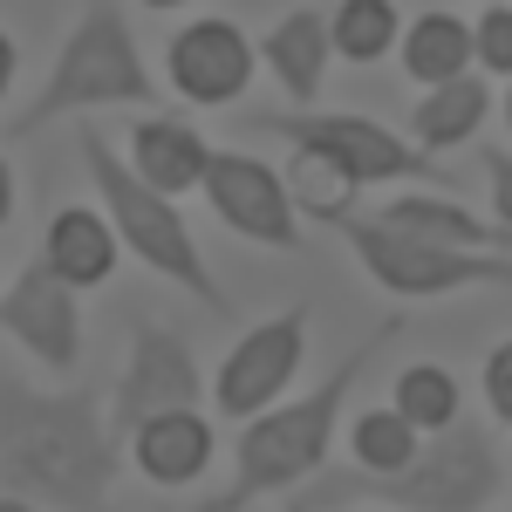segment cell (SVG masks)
<instances>
[{
	"label": "cell",
	"mask_w": 512,
	"mask_h": 512,
	"mask_svg": "<svg viewBox=\"0 0 512 512\" xmlns=\"http://www.w3.org/2000/svg\"><path fill=\"white\" fill-rule=\"evenodd\" d=\"M164 96V82L151 76V62H144V48L130 35V21H123L117 0H82L76 28L62 41V55L48 62V82L35 89V103L21 110V117L7 123V137H35L48 130L55 117H82V110H151Z\"/></svg>",
	"instance_id": "obj_4"
},
{
	"label": "cell",
	"mask_w": 512,
	"mask_h": 512,
	"mask_svg": "<svg viewBox=\"0 0 512 512\" xmlns=\"http://www.w3.org/2000/svg\"><path fill=\"white\" fill-rule=\"evenodd\" d=\"M123 444H130V465L151 478V485H192L212 465V417L198 403L192 410H158V417H144Z\"/></svg>",
	"instance_id": "obj_13"
},
{
	"label": "cell",
	"mask_w": 512,
	"mask_h": 512,
	"mask_svg": "<svg viewBox=\"0 0 512 512\" xmlns=\"http://www.w3.org/2000/svg\"><path fill=\"white\" fill-rule=\"evenodd\" d=\"M362 274L396 301H444L465 287H512V253H472V246H437V239L396 233L383 219H335Z\"/></svg>",
	"instance_id": "obj_7"
},
{
	"label": "cell",
	"mask_w": 512,
	"mask_h": 512,
	"mask_svg": "<svg viewBox=\"0 0 512 512\" xmlns=\"http://www.w3.org/2000/svg\"><path fill=\"white\" fill-rule=\"evenodd\" d=\"M396 55L417 82H451L472 69V21L451 14V7H424L417 21H403L396 35Z\"/></svg>",
	"instance_id": "obj_19"
},
{
	"label": "cell",
	"mask_w": 512,
	"mask_h": 512,
	"mask_svg": "<svg viewBox=\"0 0 512 512\" xmlns=\"http://www.w3.org/2000/svg\"><path fill=\"white\" fill-rule=\"evenodd\" d=\"M396 328H403L396 315L383 321V328H369L308 396H294V403L280 396V403H267V410H253V417L239 424V444H233V485H226L219 499H205L198 512H239V506H253V499H274V492L308 485V478L328 465V451H335L342 410H349V396H355V383H362V369H369V355L390 349Z\"/></svg>",
	"instance_id": "obj_2"
},
{
	"label": "cell",
	"mask_w": 512,
	"mask_h": 512,
	"mask_svg": "<svg viewBox=\"0 0 512 512\" xmlns=\"http://www.w3.org/2000/svg\"><path fill=\"white\" fill-rule=\"evenodd\" d=\"M472 62L485 76H512V0H492L472 21Z\"/></svg>",
	"instance_id": "obj_23"
},
{
	"label": "cell",
	"mask_w": 512,
	"mask_h": 512,
	"mask_svg": "<svg viewBox=\"0 0 512 512\" xmlns=\"http://www.w3.org/2000/svg\"><path fill=\"white\" fill-rule=\"evenodd\" d=\"M0 512H48V506H35V499H14V492H0Z\"/></svg>",
	"instance_id": "obj_28"
},
{
	"label": "cell",
	"mask_w": 512,
	"mask_h": 512,
	"mask_svg": "<svg viewBox=\"0 0 512 512\" xmlns=\"http://www.w3.org/2000/svg\"><path fill=\"white\" fill-rule=\"evenodd\" d=\"M0 335H14L21 349L48 369H76L82 362V301L76 287L55 274L48 260H28L21 274L0 287Z\"/></svg>",
	"instance_id": "obj_11"
},
{
	"label": "cell",
	"mask_w": 512,
	"mask_h": 512,
	"mask_svg": "<svg viewBox=\"0 0 512 512\" xmlns=\"http://www.w3.org/2000/svg\"><path fill=\"white\" fill-rule=\"evenodd\" d=\"M301 355H308V308H287V315L253 321V328L233 342V355L219 362V383H212L219 417H239V424H246L253 410L280 403L287 383H294V369H301Z\"/></svg>",
	"instance_id": "obj_10"
},
{
	"label": "cell",
	"mask_w": 512,
	"mask_h": 512,
	"mask_svg": "<svg viewBox=\"0 0 512 512\" xmlns=\"http://www.w3.org/2000/svg\"><path fill=\"white\" fill-rule=\"evenodd\" d=\"M485 410L499 424H512V342H499V349L485 355Z\"/></svg>",
	"instance_id": "obj_24"
},
{
	"label": "cell",
	"mask_w": 512,
	"mask_h": 512,
	"mask_svg": "<svg viewBox=\"0 0 512 512\" xmlns=\"http://www.w3.org/2000/svg\"><path fill=\"white\" fill-rule=\"evenodd\" d=\"M198 192L219 212V226H233L239 239L274 246V253L301 246V212H294V192H287V171H274V164L246 158V151H212Z\"/></svg>",
	"instance_id": "obj_8"
},
{
	"label": "cell",
	"mask_w": 512,
	"mask_h": 512,
	"mask_svg": "<svg viewBox=\"0 0 512 512\" xmlns=\"http://www.w3.org/2000/svg\"><path fill=\"white\" fill-rule=\"evenodd\" d=\"M328 14L315 7H294V14H280V28L260 41V62L274 69V82L287 89V103L294 110H308L321 96V82H328Z\"/></svg>",
	"instance_id": "obj_17"
},
{
	"label": "cell",
	"mask_w": 512,
	"mask_h": 512,
	"mask_svg": "<svg viewBox=\"0 0 512 512\" xmlns=\"http://www.w3.org/2000/svg\"><path fill=\"white\" fill-rule=\"evenodd\" d=\"M383 226L396 233H417V239H437V246H472V253H506L512 233L499 219H478L472 205H458L451 185H424V192H403L376 212Z\"/></svg>",
	"instance_id": "obj_14"
},
{
	"label": "cell",
	"mask_w": 512,
	"mask_h": 512,
	"mask_svg": "<svg viewBox=\"0 0 512 512\" xmlns=\"http://www.w3.org/2000/svg\"><path fill=\"white\" fill-rule=\"evenodd\" d=\"M253 41L246 28L233 21H219V14H205V21H185L171 48H164V76L171 89L192 103V110H219V103H239V89L253 82Z\"/></svg>",
	"instance_id": "obj_12"
},
{
	"label": "cell",
	"mask_w": 512,
	"mask_h": 512,
	"mask_svg": "<svg viewBox=\"0 0 512 512\" xmlns=\"http://www.w3.org/2000/svg\"><path fill=\"white\" fill-rule=\"evenodd\" d=\"M506 130H512V89H506Z\"/></svg>",
	"instance_id": "obj_30"
},
{
	"label": "cell",
	"mask_w": 512,
	"mask_h": 512,
	"mask_svg": "<svg viewBox=\"0 0 512 512\" xmlns=\"http://www.w3.org/2000/svg\"><path fill=\"white\" fill-rule=\"evenodd\" d=\"M14 69H21V48H14V35L0 28V96L14 89Z\"/></svg>",
	"instance_id": "obj_26"
},
{
	"label": "cell",
	"mask_w": 512,
	"mask_h": 512,
	"mask_svg": "<svg viewBox=\"0 0 512 512\" xmlns=\"http://www.w3.org/2000/svg\"><path fill=\"white\" fill-rule=\"evenodd\" d=\"M144 7H158V14H171V7H192V0H144Z\"/></svg>",
	"instance_id": "obj_29"
},
{
	"label": "cell",
	"mask_w": 512,
	"mask_h": 512,
	"mask_svg": "<svg viewBox=\"0 0 512 512\" xmlns=\"http://www.w3.org/2000/svg\"><path fill=\"white\" fill-rule=\"evenodd\" d=\"M485 103H492V89L465 69V76L451 82H431L424 96H417V110H410V144L417 151H458L465 137H478V123H485Z\"/></svg>",
	"instance_id": "obj_18"
},
{
	"label": "cell",
	"mask_w": 512,
	"mask_h": 512,
	"mask_svg": "<svg viewBox=\"0 0 512 512\" xmlns=\"http://www.w3.org/2000/svg\"><path fill=\"white\" fill-rule=\"evenodd\" d=\"M82 171H89V185H96V198H103V219L117 226L123 253H137L158 280L185 287L192 301H205V308H226V287L212 280L205 246L192 239L185 212H178V198L151 192V185H144V178L110 151V137H103V130H82Z\"/></svg>",
	"instance_id": "obj_5"
},
{
	"label": "cell",
	"mask_w": 512,
	"mask_h": 512,
	"mask_svg": "<svg viewBox=\"0 0 512 512\" xmlns=\"http://www.w3.org/2000/svg\"><path fill=\"white\" fill-rule=\"evenodd\" d=\"M253 130L287 137V151L321 158L355 192H369V185H451L431 151H417L410 137L383 130L376 117H355V110H315V103L308 110H260Z\"/></svg>",
	"instance_id": "obj_6"
},
{
	"label": "cell",
	"mask_w": 512,
	"mask_h": 512,
	"mask_svg": "<svg viewBox=\"0 0 512 512\" xmlns=\"http://www.w3.org/2000/svg\"><path fill=\"white\" fill-rule=\"evenodd\" d=\"M390 403L417 431H444L451 417H465V390H458V376H451L444 362H410V369L396 376Z\"/></svg>",
	"instance_id": "obj_21"
},
{
	"label": "cell",
	"mask_w": 512,
	"mask_h": 512,
	"mask_svg": "<svg viewBox=\"0 0 512 512\" xmlns=\"http://www.w3.org/2000/svg\"><path fill=\"white\" fill-rule=\"evenodd\" d=\"M123 437L89 390H35L0 376V492L48 512H103Z\"/></svg>",
	"instance_id": "obj_1"
},
{
	"label": "cell",
	"mask_w": 512,
	"mask_h": 512,
	"mask_svg": "<svg viewBox=\"0 0 512 512\" xmlns=\"http://www.w3.org/2000/svg\"><path fill=\"white\" fill-rule=\"evenodd\" d=\"M396 35H403L396 0H335V14H328V48L342 62H383Z\"/></svg>",
	"instance_id": "obj_20"
},
{
	"label": "cell",
	"mask_w": 512,
	"mask_h": 512,
	"mask_svg": "<svg viewBox=\"0 0 512 512\" xmlns=\"http://www.w3.org/2000/svg\"><path fill=\"white\" fill-rule=\"evenodd\" d=\"M499 499V451L492 431L472 417H451L444 431H424V444L410 451V465L396 472H328L321 465L308 478V492L294 499V512H328V506H390V512H485Z\"/></svg>",
	"instance_id": "obj_3"
},
{
	"label": "cell",
	"mask_w": 512,
	"mask_h": 512,
	"mask_svg": "<svg viewBox=\"0 0 512 512\" xmlns=\"http://www.w3.org/2000/svg\"><path fill=\"white\" fill-rule=\"evenodd\" d=\"M205 158H212V144H205L185 117H137L130 123V158L123 164H130L151 192H164V198L198 192Z\"/></svg>",
	"instance_id": "obj_16"
},
{
	"label": "cell",
	"mask_w": 512,
	"mask_h": 512,
	"mask_svg": "<svg viewBox=\"0 0 512 512\" xmlns=\"http://www.w3.org/2000/svg\"><path fill=\"white\" fill-rule=\"evenodd\" d=\"M14 219V171H7V158H0V226Z\"/></svg>",
	"instance_id": "obj_27"
},
{
	"label": "cell",
	"mask_w": 512,
	"mask_h": 512,
	"mask_svg": "<svg viewBox=\"0 0 512 512\" xmlns=\"http://www.w3.org/2000/svg\"><path fill=\"white\" fill-rule=\"evenodd\" d=\"M424 444V431L403 417V410H362L349 424V458L362 472H396V465H410V451Z\"/></svg>",
	"instance_id": "obj_22"
},
{
	"label": "cell",
	"mask_w": 512,
	"mask_h": 512,
	"mask_svg": "<svg viewBox=\"0 0 512 512\" xmlns=\"http://www.w3.org/2000/svg\"><path fill=\"white\" fill-rule=\"evenodd\" d=\"M485 178H492V219L512 233V151H485Z\"/></svg>",
	"instance_id": "obj_25"
},
{
	"label": "cell",
	"mask_w": 512,
	"mask_h": 512,
	"mask_svg": "<svg viewBox=\"0 0 512 512\" xmlns=\"http://www.w3.org/2000/svg\"><path fill=\"white\" fill-rule=\"evenodd\" d=\"M205 396V376H198V355L178 328H158V321H137L130 335V362L117 376V396H110V431L130 437L144 417L158 410H192Z\"/></svg>",
	"instance_id": "obj_9"
},
{
	"label": "cell",
	"mask_w": 512,
	"mask_h": 512,
	"mask_svg": "<svg viewBox=\"0 0 512 512\" xmlns=\"http://www.w3.org/2000/svg\"><path fill=\"white\" fill-rule=\"evenodd\" d=\"M41 260H48V267L82 294V287H103V280L117 274L123 239H117V226H110L96 205H62V212H48Z\"/></svg>",
	"instance_id": "obj_15"
}]
</instances>
